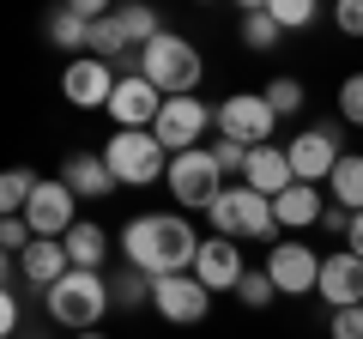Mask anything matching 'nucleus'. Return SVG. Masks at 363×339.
I'll return each mask as SVG.
<instances>
[{
	"instance_id": "36",
	"label": "nucleus",
	"mask_w": 363,
	"mask_h": 339,
	"mask_svg": "<svg viewBox=\"0 0 363 339\" xmlns=\"http://www.w3.org/2000/svg\"><path fill=\"white\" fill-rule=\"evenodd\" d=\"M333 339H363V303H357V309H339V315H333Z\"/></svg>"
},
{
	"instance_id": "21",
	"label": "nucleus",
	"mask_w": 363,
	"mask_h": 339,
	"mask_svg": "<svg viewBox=\"0 0 363 339\" xmlns=\"http://www.w3.org/2000/svg\"><path fill=\"white\" fill-rule=\"evenodd\" d=\"M321 212H327V200H321V188H309V182L285 188V194L272 200V218L285 224V230H309V224H321Z\"/></svg>"
},
{
	"instance_id": "37",
	"label": "nucleus",
	"mask_w": 363,
	"mask_h": 339,
	"mask_svg": "<svg viewBox=\"0 0 363 339\" xmlns=\"http://www.w3.org/2000/svg\"><path fill=\"white\" fill-rule=\"evenodd\" d=\"M351 218H357V212H345L339 200H327V212H321V224H327L333 236H351Z\"/></svg>"
},
{
	"instance_id": "40",
	"label": "nucleus",
	"mask_w": 363,
	"mask_h": 339,
	"mask_svg": "<svg viewBox=\"0 0 363 339\" xmlns=\"http://www.w3.org/2000/svg\"><path fill=\"white\" fill-rule=\"evenodd\" d=\"M73 339H109V333H97V327H91V333H73Z\"/></svg>"
},
{
	"instance_id": "4",
	"label": "nucleus",
	"mask_w": 363,
	"mask_h": 339,
	"mask_svg": "<svg viewBox=\"0 0 363 339\" xmlns=\"http://www.w3.org/2000/svg\"><path fill=\"white\" fill-rule=\"evenodd\" d=\"M43 297H49V315L67 327V333H91V327L116 309V297H109V279H104V273H79V267L61 279V285H49Z\"/></svg>"
},
{
	"instance_id": "31",
	"label": "nucleus",
	"mask_w": 363,
	"mask_h": 339,
	"mask_svg": "<svg viewBox=\"0 0 363 339\" xmlns=\"http://www.w3.org/2000/svg\"><path fill=\"white\" fill-rule=\"evenodd\" d=\"M236 297H242L248 309H267V303L279 297V285H272V279H267V267H260V273H248L242 285H236Z\"/></svg>"
},
{
	"instance_id": "35",
	"label": "nucleus",
	"mask_w": 363,
	"mask_h": 339,
	"mask_svg": "<svg viewBox=\"0 0 363 339\" xmlns=\"http://www.w3.org/2000/svg\"><path fill=\"white\" fill-rule=\"evenodd\" d=\"M333 25L345 30V37H363V0H339V6H333Z\"/></svg>"
},
{
	"instance_id": "16",
	"label": "nucleus",
	"mask_w": 363,
	"mask_h": 339,
	"mask_svg": "<svg viewBox=\"0 0 363 339\" xmlns=\"http://www.w3.org/2000/svg\"><path fill=\"white\" fill-rule=\"evenodd\" d=\"M327 297V309H357L363 303V261L357 255H351V248H333V255H327L321 261V285H315Z\"/></svg>"
},
{
	"instance_id": "29",
	"label": "nucleus",
	"mask_w": 363,
	"mask_h": 339,
	"mask_svg": "<svg viewBox=\"0 0 363 339\" xmlns=\"http://www.w3.org/2000/svg\"><path fill=\"white\" fill-rule=\"evenodd\" d=\"M267 13H272V25L279 30H303V25H315V0H267Z\"/></svg>"
},
{
	"instance_id": "23",
	"label": "nucleus",
	"mask_w": 363,
	"mask_h": 339,
	"mask_svg": "<svg viewBox=\"0 0 363 339\" xmlns=\"http://www.w3.org/2000/svg\"><path fill=\"white\" fill-rule=\"evenodd\" d=\"M85 55H97V61H109V67L133 55V43H128V30H121V18H116V13L97 18V25L85 30Z\"/></svg>"
},
{
	"instance_id": "15",
	"label": "nucleus",
	"mask_w": 363,
	"mask_h": 339,
	"mask_svg": "<svg viewBox=\"0 0 363 339\" xmlns=\"http://www.w3.org/2000/svg\"><path fill=\"white\" fill-rule=\"evenodd\" d=\"M194 279L218 297V291H236L248 279V267H242V243H230V236H206L200 243V261H194Z\"/></svg>"
},
{
	"instance_id": "12",
	"label": "nucleus",
	"mask_w": 363,
	"mask_h": 339,
	"mask_svg": "<svg viewBox=\"0 0 363 339\" xmlns=\"http://www.w3.org/2000/svg\"><path fill=\"white\" fill-rule=\"evenodd\" d=\"M152 309L164 315V321H176V327H194V321H206L212 291L200 285L194 273H169V279H157V285H152Z\"/></svg>"
},
{
	"instance_id": "9",
	"label": "nucleus",
	"mask_w": 363,
	"mask_h": 339,
	"mask_svg": "<svg viewBox=\"0 0 363 339\" xmlns=\"http://www.w3.org/2000/svg\"><path fill=\"white\" fill-rule=\"evenodd\" d=\"M109 116H116V133H152L157 116H164V91L140 73H121L116 97H109Z\"/></svg>"
},
{
	"instance_id": "27",
	"label": "nucleus",
	"mask_w": 363,
	"mask_h": 339,
	"mask_svg": "<svg viewBox=\"0 0 363 339\" xmlns=\"http://www.w3.org/2000/svg\"><path fill=\"white\" fill-rule=\"evenodd\" d=\"M85 18H79L73 13V6H55V13H49V43H55V49H85Z\"/></svg>"
},
{
	"instance_id": "17",
	"label": "nucleus",
	"mask_w": 363,
	"mask_h": 339,
	"mask_svg": "<svg viewBox=\"0 0 363 339\" xmlns=\"http://www.w3.org/2000/svg\"><path fill=\"white\" fill-rule=\"evenodd\" d=\"M242 182L255 188V194L279 200L285 188H297V170H291V152H285V145H255V152H248V170H242Z\"/></svg>"
},
{
	"instance_id": "5",
	"label": "nucleus",
	"mask_w": 363,
	"mask_h": 339,
	"mask_svg": "<svg viewBox=\"0 0 363 339\" xmlns=\"http://www.w3.org/2000/svg\"><path fill=\"white\" fill-rule=\"evenodd\" d=\"M104 164L121 188H145V182H164L169 176V152L157 145V133H116L104 145Z\"/></svg>"
},
{
	"instance_id": "13",
	"label": "nucleus",
	"mask_w": 363,
	"mask_h": 339,
	"mask_svg": "<svg viewBox=\"0 0 363 339\" xmlns=\"http://www.w3.org/2000/svg\"><path fill=\"white\" fill-rule=\"evenodd\" d=\"M25 224L37 236H49V243H61L67 230L79 224V200H73V188L55 176V182H37V194H30V206H25Z\"/></svg>"
},
{
	"instance_id": "8",
	"label": "nucleus",
	"mask_w": 363,
	"mask_h": 339,
	"mask_svg": "<svg viewBox=\"0 0 363 339\" xmlns=\"http://www.w3.org/2000/svg\"><path fill=\"white\" fill-rule=\"evenodd\" d=\"M321 261L327 255H315L309 243H272L267 248V279L279 285V297H309L321 285Z\"/></svg>"
},
{
	"instance_id": "18",
	"label": "nucleus",
	"mask_w": 363,
	"mask_h": 339,
	"mask_svg": "<svg viewBox=\"0 0 363 339\" xmlns=\"http://www.w3.org/2000/svg\"><path fill=\"white\" fill-rule=\"evenodd\" d=\"M61 182L73 188V200H109L116 194V176H109V164H104V152H73L61 164Z\"/></svg>"
},
{
	"instance_id": "3",
	"label": "nucleus",
	"mask_w": 363,
	"mask_h": 339,
	"mask_svg": "<svg viewBox=\"0 0 363 339\" xmlns=\"http://www.w3.org/2000/svg\"><path fill=\"white\" fill-rule=\"evenodd\" d=\"M206 218H212V236H230V243H272V236H279L272 200H267V194H255L248 182L224 188V194L206 206Z\"/></svg>"
},
{
	"instance_id": "39",
	"label": "nucleus",
	"mask_w": 363,
	"mask_h": 339,
	"mask_svg": "<svg viewBox=\"0 0 363 339\" xmlns=\"http://www.w3.org/2000/svg\"><path fill=\"white\" fill-rule=\"evenodd\" d=\"M345 248H351V255H357V261H363V212H357V218H351V236H345Z\"/></svg>"
},
{
	"instance_id": "11",
	"label": "nucleus",
	"mask_w": 363,
	"mask_h": 339,
	"mask_svg": "<svg viewBox=\"0 0 363 339\" xmlns=\"http://www.w3.org/2000/svg\"><path fill=\"white\" fill-rule=\"evenodd\" d=\"M212 128V109L200 104V97H164V116H157V145H164L169 157H182V152H194L200 145V133Z\"/></svg>"
},
{
	"instance_id": "24",
	"label": "nucleus",
	"mask_w": 363,
	"mask_h": 339,
	"mask_svg": "<svg viewBox=\"0 0 363 339\" xmlns=\"http://www.w3.org/2000/svg\"><path fill=\"white\" fill-rule=\"evenodd\" d=\"M279 37H285V30L272 25V13H267V0H242V49L267 55V49H279Z\"/></svg>"
},
{
	"instance_id": "30",
	"label": "nucleus",
	"mask_w": 363,
	"mask_h": 339,
	"mask_svg": "<svg viewBox=\"0 0 363 339\" xmlns=\"http://www.w3.org/2000/svg\"><path fill=\"white\" fill-rule=\"evenodd\" d=\"M260 97H267V104H272V116H297V109H303V79L279 73V79H272V85H267V91H260Z\"/></svg>"
},
{
	"instance_id": "7",
	"label": "nucleus",
	"mask_w": 363,
	"mask_h": 339,
	"mask_svg": "<svg viewBox=\"0 0 363 339\" xmlns=\"http://www.w3.org/2000/svg\"><path fill=\"white\" fill-rule=\"evenodd\" d=\"M164 188L176 194V206H182V212H188V206H200V212H206L212 200L224 194V170L212 164V152H200V145H194V152L169 157V176H164Z\"/></svg>"
},
{
	"instance_id": "32",
	"label": "nucleus",
	"mask_w": 363,
	"mask_h": 339,
	"mask_svg": "<svg viewBox=\"0 0 363 339\" xmlns=\"http://www.w3.org/2000/svg\"><path fill=\"white\" fill-rule=\"evenodd\" d=\"M339 121L363 128V73H351L345 85H339Z\"/></svg>"
},
{
	"instance_id": "28",
	"label": "nucleus",
	"mask_w": 363,
	"mask_h": 339,
	"mask_svg": "<svg viewBox=\"0 0 363 339\" xmlns=\"http://www.w3.org/2000/svg\"><path fill=\"white\" fill-rule=\"evenodd\" d=\"M116 18H121V30H128V43H133V49H145L152 37H164V25H157V13H152V6H116Z\"/></svg>"
},
{
	"instance_id": "1",
	"label": "nucleus",
	"mask_w": 363,
	"mask_h": 339,
	"mask_svg": "<svg viewBox=\"0 0 363 339\" xmlns=\"http://www.w3.org/2000/svg\"><path fill=\"white\" fill-rule=\"evenodd\" d=\"M200 243H206V236H194V224L182 218V212H140V218H128V230H121V255H128V267H140L145 279L194 273Z\"/></svg>"
},
{
	"instance_id": "2",
	"label": "nucleus",
	"mask_w": 363,
	"mask_h": 339,
	"mask_svg": "<svg viewBox=\"0 0 363 339\" xmlns=\"http://www.w3.org/2000/svg\"><path fill=\"white\" fill-rule=\"evenodd\" d=\"M200 73H206V61H200V49L188 37H176V30H164V37H152L140 49V79H152L164 97H194Z\"/></svg>"
},
{
	"instance_id": "6",
	"label": "nucleus",
	"mask_w": 363,
	"mask_h": 339,
	"mask_svg": "<svg viewBox=\"0 0 363 339\" xmlns=\"http://www.w3.org/2000/svg\"><path fill=\"white\" fill-rule=\"evenodd\" d=\"M212 128L224 133V140H236V145H272V128H279V116H272V104L260 91H236V97H224L218 109H212Z\"/></svg>"
},
{
	"instance_id": "25",
	"label": "nucleus",
	"mask_w": 363,
	"mask_h": 339,
	"mask_svg": "<svg viewBox=\"0 0 363 339\" xmlns=\"http://www.w3.org/2000/svg\"><path fill=\"white\" fill-rule=\"evenodd\" d=\"M37 182H43V176H30V170H6V176H0V206H6V218H25Z\"/></svg>"
},
{
	"instance_id": "33",
	"label": "nucleus",
	"mask_w": 363,
	"mask_h": 339,
	"mask_svg": "<svg viewBox=\"0 0 363 339\" xmlns=\"http://www.w3.org/2000/svg\"><path fill=\"white\" fill-rule=\"evenodd\" d=\"M30 243H37V230H30L25 218H6V224H0V248H6V261H18Z\"/></svg>"
},
{
	"instance_id": "14",
	"label": "nucleus",
	"mask_w": 363,
	"mask_h": 339,
	"mask_svg": "<svg viewBox=\"0 0 363 339\" xmlns=\"http://www.w3.org/2000/svg\"><path fill=\"white\" fill-rule=\"evenodd\" d=\"M291 152V170H297V182H309V188H321L327 176L339 170V128H309V133H297V140L285 145Z\"/></svg>"
},
{
	"instance_id": "10",
	"label": "nucleus",
	"mask_w": 363,
	"mask_h": 339,
	"mask_svg": "<svg viewBox=\"0 0 363 339\" xmlns=\"http://www.w3.org/2000/svg\"><path fill=\"white\" fill-rule=\"evenodd\" d=\"M116 85H121V73L109 61H97V55H73L67 73H61V91H67V104H73V109H109Z\"/></svg>"
},
{
	"instance_id": "38",
	"label": "nucleus",
	"mask_w": 363,
	"mask_h": 339,
	"mask_svg": "<svg viewBox=\"0 0 363 339\" xmlns=\"http://www.w3.org/2000/svg\"><path fill=\"white\" fill-rule=\"evenodd\" d=\"M0 333L18 339V291H6V297H0Z\"/></svg>"
},
{
	"instance_id": "19",
	"label": "nucleus",
	"mask_w": 363,
	"mask_h": 339,
	"mask_svg": "<svg viewBox=\"0 0 363 339\" xmlns=\"http://www.w3.org/2000/svg\"><path fill=\"white\" fill-rule=\"evenodd\" d=\"M67 273H73V261H67V243H49V236H37V243L18 255V279H30L37 291L61 285Z\"/></svg>"
},
{
	"instance_id": "22",
	"label": "nucleus",
	"mask_w": 363,
	"mask_h": 339,
	"mask_svg": "<svg viewBox=\"0 0 363 339\" xmlns=\"http://www.w3.org/2000/svg\"><path fill=\"white\" fill-rule=\"evenodd\" d=\"M327 200H339L345 212H363V152L339 157V170L327 176Z\"/></svg>"
},
{
	"instance_id": "26",
	"label": "nucleus",
	"mask_w": 363,
	"mask_h": 339,
	"mask_svg": "<svg viewBox=\"0 0 363 339\" xmlns=\"http://www.w3.org/2000/svg\"><path fill=\"white\" fill-rule=\"evenodd\" d=\"M152 285L157 279H145L140 267H128V273L109 279V297H116V309H140V303H152Z\"/></svg>"
},
{
	"instance_id": "20",
	"label": "nucleus",
	"mask_w": 363,
	"mask_h": 339,
	"mask_svg": "<svg viewBox=\"0 0 363 339\" xmlns=\"http://www.w3.org/2000/svg\"><path fill=\"white\" fill-rule=\"evenodd\" d=\"M61 243H67V261H73L79 273H104V261H109V230H104V224L79 218Z\"/></svg>"
},
{
	"instance_id": "34",
	"label": "nucleus",
	"mask_w": 363,
	"mask_h": 339,
	"mask_svg": "<svg viewBox=\"0 0 363 339\" xmlns=\"http://www.w3.org/2000/svg\"><path fill=\"white\" fill-rule=\"evenodd\" d=\"M212 164H218L224 176H242V170H248V145H236V140H218V145H212Z\"/></svg>"
}]
</instances>
